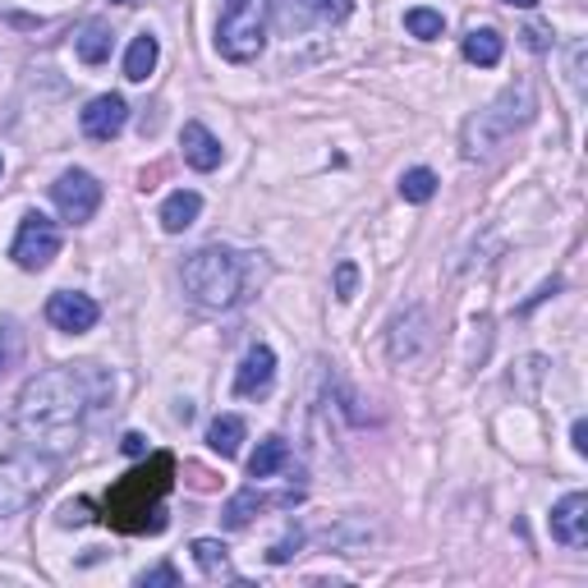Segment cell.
Segmentation results:
<instances>
[{"label": "cell", "instance_id": "cell-1", "mask_svg": "<svg viewBox=\"0 0 588 588\" xmlns=\"http://www.w3.org/2000/svg\"><path fill=\"white\" fill-rule=\"evenodd\" d=\"M115 396V378L97 363H61L24 382L14 400V433L37 450H65L88 419Z\"/></svg>", "mask_w": 588, "mask_h": 588}, {"label": "cell", "instance_id": "cell-8", "mask_svg": "<svg viewBox=\"0 0 588 588\" xmlns=\"http://www.w3.org/2000/svg\"><path fill=\"white\" fill-rule=\"evenodd\" d=\"M51 203L61 207V217L69 226H84L97 217V207H102V184H97V175H88V170H65L61 180L51 184Z\"/></svg>", "mask_w": 588, "mask_h": 588}, {"label": "cell", "instance_id": "cell-17", "mask_svg": "<svg viewBox=\"0 0 588 588\" xmlns=\"http://www.w3.org/2000/svg\"><path fill=\"white\" fill-rule=\"evenodd\" d=\"M199 212H203L199 193H193V189H175L170 199L162 203V217H156V221H162L166 234H184L193 221H199Z\"/></svg>", "mask_w": 588, "mask_h": 588}, {"label": "cell", "instance_id": "cell-31", "mask_svg": "<svg viewBox=\"0 0 588 588\" xmlns=\"http://www.w3.org/2000/svg\"><path fill=\"white\" fill-rule=\"evenodd\" d=\"M120 450L139 460V456H148V437H143V433H125V437H120Z\"/></svg>", "mask_w": 588, "mask_h": 588}, {"label": "cell", "instance_id": "cell-10", "mask_svg": "<svg viewBox=\"0 0 588 588\" xmlns=\"http://www.w3.org/2000/svg\"><path fill=\"white\" fill-rule=\"evenodd\" d=\"M299 501H304V487H285V493H277V497H263L258 487H244V493H234L226 501L221 524L226 528H248L263 511H290V506H299Z\"/></svg>", "mask_w": 588, "mask_h": 588}, {"label": "cell", "instance_id": "cell-34", "mask_svg": "<svg viewBox=\"0 0 588 588\" xmlns=\"http://www.w3.org/2000/svg\"><path fill=\"white\" fill-rule=\"evenodd\" d=\"M115 5H133V0H115Z\"/></svg>", "mask_w": 588, "mask_h": 588}, {"label": "cell", "instance_id": "cell-5", "mask_svg": "<svg viewBox=\"0 0 588 588\" xmlns=\"http://www.w3.org/2000/svg\"><path fill=\"white\" fill-rule=\"evenodd\" d=\"M267 24H271V0H221L217 14V51L230 65L258 61L267 47Z\"/></svg>", "mask_w": 588, "mask_h": 588}, {"label": "cell", "instance_id": "cell-12", "mask_svg": "<svg viewBox=\"0 0 588 588\" xmlns=\"http://www.w3.org/2000/svg\"><path fill=\"white\" fill-rule=\"evenodd\" d=\"M349 14H355V0H281V28L285 33L345 24Z\"/></svg>", "mask_w": 588, "mask_h": 588}, {"label": "cell", "instance_id": "cell-26", "mask_svg": "<svg viewBox=\"0 0 588 588\" xmlns=\"http://www.w3.org/2000/svg\"><path fill=\"white\" fill-rule=\"evenodd\" d=\"M18 349H24V341H18V331H14V322H5V331H0V378L18 363Z\"/></svg>", "mask_w": 588, "mask_h": 588}, {"label": "cell", "instance_id": "cell-13", "mask_svg": "<svg viewBox=\"0 0 588 588\" xmlns=\"http://www.w3.org/2000/svg\"><path fill=\"white\" fill-rule=\"evenodd\" d=\"M97 318H102V308H97L92 294L61 290V294H51V299H47V322L55 331H69V336H84V331H92Z\"/></svg>", "mask_w": 588, "mask_h": 588}, {"label": "cell", "instance_id": "cell-14", "mask_svg": "<svg viewBox=\"0 0 588 588\" xmlns=\"http://www.w3.org/2000/svg\"><path fill=\"white\" fill-rule=\"evenodd\" d=\"M271 382H277V355H271L267 345H253L248 355L240 359V368H234V396L244 400H263Z\"/></svg>", "mask_w": 588, "mask_h": 588}, {"label": "cell", "instance_id": "cell-20", "mask_svg": "<svg viewBox=\"0 0 588 588\" xmlns=\"http://www.w3.org/2000/svg\"><path fill=\"white\" fill-rule=\"evenodd\" d=\"M501 51H506V42H501L497 28H474V33L464 37V61L469 65L493 69V65H501Z\"/></svg>", "mask_w": 588, "mask_h": 588}, {"label": "cell", "instance_id": "cell-33", "mask_svg": "<svg viewBox=\"0 0 588 588\" xmlns=\"http://www.w3.org/2000/svg\"><path fill=\"white\" fill-rule=\"evenodd\" d=\"M506 5H515V10H534L538 0H506Z\"/></svg>", "mask_w": 588, "mask_h": 588}, {"label": "cell", "instance_id": "cell-16", "mask_svg": "<svg viewBox=\"0 0 588 588\" xmlns=\"http://www.w3.org/2000/svg\"><path fill=\"white\" fill-rule=\"evenodd\" d=\"M180 148H184V162L193 166V170H217L221 166V139L212 133L207 125H199V120H189L184 129H180Z\"/></svg>", "mask_w": 588, "mask_h": 588}, {"label": "cell", "instance_id": "cell-18", "mask_svg": "<svg viewBox=\"0 0 588 588\" xmlns=\"http://www.w3.org/2000/svg\"><path fill=\"white\" fill-rule=\"evenodd\" d=\"M111 47H115V33H111V24H102V18L84 24V28H78V37H74V51H78V61H84V65L111 61Z\"/></svg>", "mask_w": 588, "mask_h": 588}, {"label": "cell", "instance_id": "cell-24", "mask_svg": "<svg viewBox=\"0 0 588 588\" xmlns=\"http://www.w3.org/2000/svg\"><path fill=\"white\" fill-rule=\"evenodd\" d=\"M405 33L419 37V42H437V37L446 33V18L427 5H414V10H405Z\"/></svg>", "mask_w": 588, "mask_h": 588}, {"label": "cell", "instance_id": "cell-2", "mask_svg": "<svg viewBox=\"0 0 588 588\" xmlns=\"http://www.w3.org/2000/svg\"><path fill=\"white\" fill-rule=\"evenodd\" d=\"M175 487V456L156 450L139 469L111 483L102 497V520L115 534H162L166 528V493Z\"/></svg>", "mask_w": 588, "mask_h": 588}, {"label": "cell", "instance_id": "cell-19", "mask_svg": "<svg viewBox=\"0 0 588 588\" xmlns=\"http://www.w3.org/2000/svg\"><path fill=\"white\" fill-rule=\"evenodd\" d=\"M290 464V442L281 437V433H271V437H263L258 442V450L248 456V478H271V474H281V469Z\"/></svg>", "mask_w": 588, "mask_h": 588}, {"label": "cell", "instance_id": "cell-25", "mask_svg": "<svg viewBox=\"0 0 588 588\" xmlns=\"http://www.w3.org/2000/svg\"><path fill=\"white\" fill-rule=\"evenodd\" d=\"M433 193H437V175L427 170V166H414V170L400 175V199L405 203H427Z\"/></svg>", "mask_w": 588, "mask_h": 588}, {"label": "cell", "instance_id": "cell-28", "mask_svg": "<svg viewBox=\"0 0 588 588\" xmlns=\"http://www.w3.org/2000/svg\"><path fill=\"white\" fill-rule=\"evenodd\" d=\"M355 290H359V267L355 263H341L336 267V299H355Z\"/></svg>", "mask_w": 588, "mask_h": 588}, {"label": "cell", "instance_id": "cell-22", "mask_svg": "<svg viewBox=\"0 0 588 588\" xmlns=\"http://www.w3.org/2000/svg\"><path fill=\"white\" fill-rule=\"evenodd\" d=\"M244 433H248V427H244V419H240V414H217V419L207 423V446L217 450L221 460H230L234 450H240Z\"/></svg>", "mask_w": 588, "mask_h": 588}, {"label": "cell", "instance_id": "cell-23", "mask_svg": "<svg viewBox=\"0 0 588 588\" xmlns=\"http://www.w3.org/2000/svg\"><path fill=\"white\" fill-rule=\"evenodd\" d=\"M193 561H199V571L207 579H230V552H226V542L217 538H193Z\"/></svg>", "mask_w": 588, "mask_h": 588}, {"label": "cell", "instance_id": "cell-15", "mask_svg": "<svg viewBox=\"0 0 588 588\" xmlns=\"http://www.w3.org/2000/svg\"><path fill=\"white\" fill-rule=\"evenodd\" d=\"M552 538L561 547H584L588 542V497L571 493L552 506Z\"/></svg>", "mask_w": 588, "mask_h": 588}, {"label": "cell", "instance_id": "cell-9", "mask_svg": "<svg viewBox=\"0 0 588 588\" xmlns=\"http://www.w3.org/2000/svg\"><path fill=\"white\" fill-rule=\"evenodd\" d=\"M427 345H433V318H427V308H409L391 322V336H386L391 363H414L427 355Z\"/></svg>", "mask_w": 588, "mask_h": 588}, {"label": "cell", "instance_id": "cell-30", "mask_svg": "<svg viewBox=\"0 0 588 588\" xmlns=\"http://www.w3.org/2000/svg\"><path fill=\"white\" fill-rule=\"evenodd\" d=\"M524 47H528V51H547V47H552V33H547L542 24L524 28Z\"/></svg>", "mask_w": 588, "mask_h": 588}, {"label": "cell", "instance_id": "cell-6", "mask_svg": "<svg viewBox=\"0 0 588 588\" xmlns=\"http://www.w3.org/2000/svg\"><path fill=\"white\" fill-rule=\"evenodd\" d=\"M528 120H534V92H528V84L506 88L493 106L478 111L474 120L464 125V156L469 162H474V156H487L501 139H511V133Z\"/></svg>", "mask_w": 588, "mask_h": 588}, {"label": "cell", "instance_id": "cell-27", "mask_svg": "<svg viewBox=\"0 0 588 588\" xmlns=\"http://www.w3.org/2000/svg\"><path fill=\"white\" fill-rule=\"evenodd\" d=\"M299 547H304V528H290L281 542H271V547H267V561H271V565H285L294 552H299Z\"/></svg>", "mask_w": 588, "mask_h": 588}, {"label": "cell", "instance_id": "cell-29", "mask_svg": "<svg viewBox=\"0 0 588 588\" xmlns=\"http://www.w3.org/2000/svg\"><path fill=\"white\" fill-rule=\"evenodd\" d=\"M139 584H143V588H156V584L175 588V584H180V571H175V565H156V571H143V575H139Z\"/></svg>", "mask_w": 588, "mask_h": 588}, {"label": "cell", "instance_id": "cell-7", "mask_svg": "<svg viewBox=\"0 0 588 588\" xmlns=\"http://www.w3.org/2000/svg\"><path fill=\"white\" fill-rule=\"evenodd\" d=\"M55 253H61V226H55L51 217H42V212H28V217L18 221L14 244H10L14 267L42 271V267H51Z\"/></svg>", "mask_w": 588, "mask_h": 588}, {"label": "cell", "instance_id": "cell-4", "mask_svg": "<svg viewBox=\"0 0 588 588\" xmlns=\"http://www.w3.org/2000/svg\"><path fill=\"white\" fill-rule=\"evenodd\" d=\"M55 478V456L51 450H14V456L0 460V528H10L18 515L28 511L51 487Z\"/></svg>", "mask_w": 588, "mask_h": 588}, {"label": "cell", "instance_id": "cell-11", "mask_svg": "<svg viewBox=\"0 0 588 588\" xmlns=\"http://www.w3.org/2000/svg\"><path fill=\"white\" fill-rule=\"evenodd\" d=\"M78 125H84V133L92 143H111V139H120L125 125H129V102L120 92H102V97H92V102L84 106V115H78Z\"/></svg>", "mask_w": 588, "mask_h": 588}, {"label": "cell", "instance_id": "cell-3", "mask_svg": "<svg viewBox=\"0 0 588 588\" xmlns=\"http://www.w3.org/2000/svg\"><path fill=\"white\" fill-rule=\"evenodd\" d=\"M180 281H184L189 304L221 312V308H234V304L248 299V290L263 281V263H258V253L207 244V248H199V253H189V258H184Z\"/></svg>", "mask_w": 588, "mask_h": 588}, {"label": "cell", "instance_id": "cell-32", "mask_svg": "<svg viewBox=\"0 0 588 588\" xmlns=\"http://www.w3.org/2000/svg\"><path fill=\"white\" fill-rule=\"evenodd\" d=\"M571 446L579 450V456H588V423L584 419H575V427H571Z\"/></svg>", "mask_w": 588, "mask_h": 588}, {"label": "cell", "instance_id": "cell-35", "mask_svg": "<svg viewBox=\"0 0 588 588\" xmlns=\"http://www.w3.org/2000/svg\"><path fill=\"white\" fill-rule=\"evenodd\" d=\"M0 170H5V162H0Z\"/></svg>", "mask_w": 588, "mask_h": 588}, {"label": "cell", "instance_id": "cell-21", "mask_svg": "<svg viewBox=\"0 0 588 588\" xmlns=\"http://www.w3.org/2000/svg\"><path fill=\"white\" fill-rule=\"evenodd\" d=\"M156 55H162V47H156L152 33H139L129 42V55H125V78L129 84H148V74L156 69Z\"/></svg>", "mask_w": 588, "mask_h": 588}]
</instances>
